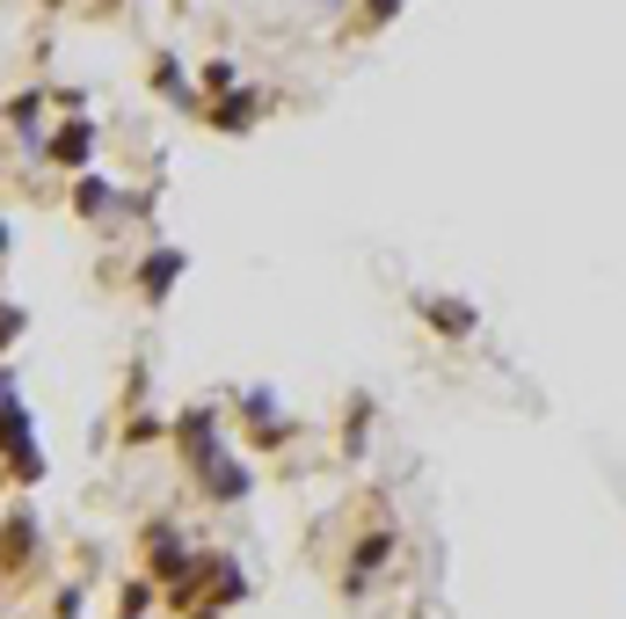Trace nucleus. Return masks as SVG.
Wrapping results in <instances>:
<instances>
[{
  "label": "nucleus",
  "mask_w": 626,
  "mask_h": 619,
  "mask_svg": "<svg viewBox=\"0 0 626 619\" xmlns=\"http://www.w3.org/2000/svg\"><path fill=\"white\" fill-rule=\"evenodd\" d=\"M0 453H8V474H15V481L45 474V453L29 445V416H23V401H15V386H8V380H0Z\"/></svg>",
  "instance_id": "obj_1"
},
{
  "label": "nucleus",
  "mask_w": 626,
  "mask_h": 619,
  "mask_svg": "<svg viewBox=\"0 0 626 619\" xmlns=\"http://www.w3.org/2000/svg\"><path fill=\"white\" fill-rule=\"evenodd\" d=\"M175 445H183V467L204 481L218 459H226L218 453V408H183V416H175Z\"/></svg>",
  "instance_id": "obj_2"
},
{
  "label": "nucleus",
  "mask_w": 626,
  "mask_h": 619,
  "mask_svg": "<svg viewBox=\"0 0 626 619\" xmlns=\"http://www.w3.org/2000/svg\"><path fill=\"white\" fill-rule=\"evenodd\" d=\"M29 561H37V518L15 510V518L0 524V575H23Z\"/></svg>",
  "instance_id": "obj_3"
},
{
  "label": "nucleus",
  "mask_w": 626,
  "mask_h": 619,
  "mask_svg": "<svg viewBox=\"0 0 626 619\" xmlns=\"http://www.w3.org/2000/svg\"><path fill=\"white\" fill-rule=\"evenodd\" d=\"M415 313H423V321H430L437 335H474V307H459V299H430V292H415Z\"/></svg>",
  "instance_id": "obj_4"
},
{
  "label": "nucleus",
  "mask_w": 626,
  "mask_h": 619,
  "mask_svg": "<svg viewBox=\"0 0 626 619\" xmlns=\"http://www.w3.org/2000/svg\"><path fill=\"white\" fill-rule=\"evenodd\" d=\"M88 153H96V124L73 117V124H59V132H51V161H59V168H80Z\"/></svg>",
  "instance_id": "obj_5"
},
{
  "label": "nucleus",
  "mask_w": 626,
  "mask_h": 619,
  "mask_svg": "<svg viewBox=\"0 0 626 619\" xmlns=\"http://www.w3.org/2000/svg\"><path fill=\"white\" fill-rule=\"evenodd\" d=\"M175 277H183V256H175V248H161V256H146V262H139V292H146V299H161Z\"/></svg>",
  "instance_id": "obj_6"
},
{
  "label": "nucleus",
  "mask_w": 626,
  "mask_h": 619,
  "mask_svg": "<svg viewBox=\"0 0 626 619\" xmlns=\"http://www.w3.org/2000/svg\"><path fill=\"white\" fill-rule=\"evenodd\" d=\"M204 124H218V132H248V124H255V96H226V102H212V110H204Z\"/></svg>",
  "instance_id": "obj_7"
},
{
  "label": "nucleus",
  "mask_w": 626,
  "mask_h": 619,
  "mask_svg": "<svg viewBox=\"0 0 626 619\" xmlns=\"http://www.w3.org/2000/svg\"><path fill=\"white\" fill-rule=\"evenodd\" d=\"M204 488H212L218 503H234V496H248V467H234V459H218L212 474H204Z\"/></svg>",
  "instance_id": "obj_8"
},
{
  "label": "nucleus",
  "mask_w": 626,
  "mask_h": 619,
  "mask_svg": "<svg viewBox=\"0 0 626 619\" xmlns=\"http://www.w3.org/2000/svg\"><path fill=\"white\" fill-rule=\"evenodd\" d=\"M386 554H393V532H372V540L358 547V561H350V583H358V575H372V569L386 561Z\"/></svg>",
  "instance_id": "obj_9"
},
{
  "label": "nucleus",
  "mask_w": 626,
  "mask_h": 619,
  "mask_svg": "<svg viewBox=\"0 0 626 619\" xmlns=\"http://www.w3.org/2000/svg\"><path fill=\"white\" fill-rule=\"evenodd\" d=\"M146 605H153V583H146V575H132V583H124V597H117V619H139Z\"/></svg>",
  "instance_id": "obj_10"
},
{
  "label": "nucleus",
  "mask_w": 626,
  "mask_h": 619,
  "mask_svg": "<svg viewBox=\"0 0 626 619\" xmlns=\"http://www.w3.org/2000/svg\"><path fill=\"white\" fill-rule=\"evenodd\" d=\"M153 88H161V96H183V102H190V81H183V73L168 66V59H161V66H153Z\"/></svg>",
  "instance_id": "obj_11"
},
{
  "label": "nucleus",
  "mask_w": 626,
  "mask_h": 619,
  "mask_svg": "<svg viewBox=\"0 0 626 619\" xmlns=\"http://www.w3.org/2000/svg\"><path fill=\"white\" fill-rule=\"evenodd\" d=\"M73 205H80V212H102V205H110V190H102L96 175H88V183H80V190H73Z\"/></svg>",
  "instance_id": "obj_12"
},
{
  "label": "nucleus",
  "mask_w": 626,
  "mask_h": 619,
  "mask_svg": "<svg viewBox=\"0 0 626 619\" xmlns=\"http://www.w3.org/2000/svg\"><path fill=\"white\" fill-rule=\"evenodd\" d=\"M15 335H23V313H15V307H8V299H0V350H8Z\"/></svg>",
  "instance_id": "obj_13"
},
{
  "label": "nucleus",
  "mask_w": 626,
  "mask_h": 619,
  "mask_svg": "<svg viewBox=\"0 0 626 619\" xmlns=\"http://www.w3.org/2000/svg\"><path fill=\"white\" fill-rule=\"evenodd\" d=\"M393 8H401V0H372V8H364V29H372V23H386Z\"/></svg>",
  "instance_id": "obj_14"
},
{
  "label": "nucleus",
  "mask_w": 626,
  "mask_h": 619,
  "mask_svg": "<svg viewBox=\"0 0 626 619\" xmlns=\"http://www.w3.org/2000/svg\"><path fill=\"white\" fill-rule=\"evenodd\" d=\"M0 256H8V226H0Z\"/></svg>",
  "instance_id": "obj_15"
},
{
  "label": "nucleus",
  "mask_w": 626,
  "mask_h": 619,
  "mask_svg": "<svg viewBox=\"0 0 626 619\" xmlns=\"http://www.w3.org/2000/svg\"><path fill=\"white\" fill-rule=\"evenodd\" d=\"M45 8H66V0H45Z\"/></svg>",
  "instance_id": "obj_16"
}]
</instances>
